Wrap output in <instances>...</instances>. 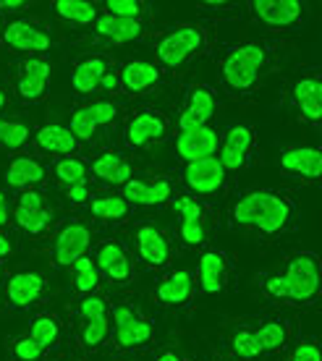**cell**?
<instances>
[{
    "mask_svg": "<svg viewBox=\"0 0 322 361\" xmlns=\"http://www.w3.org/2000/svg\"><path fill=\"white\" fill-rule=\"evenodd\" d=\"M37 145L42 147L45 152H55V154H71L76 149V139L68 128L58 126H42L37 131Z\"/></svg>",
    "mask_w": 322,
    "mask_h": 361,
    "instance_id": "obj_28",
    "label": "cell"
},
{
    "mask_svg": "<svg viewBox=\"0 0 322 361\" xmlns=\"http://www.w3.org/2000/svg\"><path fill=\"white\" fill-rule=\"evenodd\" d=\"M176 152L186 160V163H197L205 157H215L217 152V134L213 128H194V131H184L176 142Z\"/></svg>",
    "mask_w": 322,
    "mask_h": 361,
    "instance_id": "obj_11",
    "label": "cell"
},
{
    "mask_svg": "<svg viewBox=\"0 0 322 361\" xmlns=\"http://www.w3.org/2000/svg\"><path fill=\"white\" fill-rule=\"evenodd\" d=\"M55 13L63 16L66 21H73V24H92V21H97L95 6L84 3V0H58L55 3Z\"/></svg>",
    "mask_w": 322,
    "mask_h": 361,
    "instance_id": "obj_31",
    "label": "cell"
},
{
    "mask_svg": "<svg viewBox=\"0 0 322 361\" xmlns=\"http://www.w3.org/2000/svg\"><path fill=\"white\" fill-rule=\"evenodd\" d=\"M213 113H215L213 92L205 90V87H194L191 94H189L186 108H184V113H181V118H179L181 134H184V131H194V128L207 126V121H210Z\"/></svg>",
    "mask_w": 322,
    "mask_h": 361,
    "instance_id": "obj_13",
    "label": "cell"
},
{
    "mask_svg": "<svg viewBox=\"0 0 322 361\" xmlns=\"http://www.w3.org/2000/svg\"><path fill=\"white\" fill-rule=\"evenodd\" d=\"M29 338L45 351V348H50L55 343V338H58V322H55L53 317H37L35 322H32Z\"/></svg>",
    "mask_w": 322,
    "mask_h": 361,
    "instance_id": "obj_35",
    "label": "cell"
},
{
    "mask_svg": "<svg viewBox=\"0 0 322 361\" xmlns=\"http://www.w3.org/2000/svg\"><path fill=\"white\" fill-rule=\"evenodd\" d=\"M124 197H126V202L144 204V207L162 204V202L170 197V183H168V180H155V183L129 180V183H124Z\"/></svg>",
    "mask_w": 322,
    "mask_h": 361,
    "instance_id": "obj_22",
    "label": "cell"
},
{
    "mask_svg": "<svg viewBox=\"0 0 322 361\" xmlns=\"http://www.w3.org/2000/svg\"><path fill=\"white\" fill-rule=\"evenodd\" d=\"M87 116L92 118V123L95 126H105V123H110L113 118H116V105L113 102H105V99H100V102H92V105H87Z\"/></svg>",
    "mask_w": 322,
    "mask_h": 361,
    "instance_id": "obj_41",
    "label": "cell"
},
{
    "mask_svg": "<svg viewBox=\"0 0 322 361\" xmlns=\"http://www.w3.org/2000/svg\"><path fill=\"white\" fill-rule=\"evenodd\" d=\"M107 16H116V18H134L142 13V3L136 0H107Z\"/></svg>",
    "mask_w": 322,
    "mask_h": 361,
    "instance_id": "obj_40",
    "label": "cell"
},
{
    "mask_svg": "<svg viewBox=\"0 0 322 361\" xmlns=\"http://www.w3.org/2000/svg\"><path fill=\"white\" fill-rule=\"evenodd\" d=\"M251 142H254V134L246 126H236L225 134L223 147H220V157H217V163L223 165V171H239L246 163Z\"/></svg>",
    "mask_w": 322,
    "mask_h": 361,
    "instance_id": "obj_12",
    "label": "cell"
},
{
    "mask_svg": "<svg viewBox=\"0 0 322 361\" xmlns=\"http://www.w3.org/2000/svg\"><path fill=\"white\" fill-rule=\"evenodd\" d=\"M233 351H236V356H242V359H254V356L262 353V348L257 343V335L249 333V330H242V333L233 335Z\"/></svg>",
    "mask_w": 322,
    "mask_h": 361,
    "instance_id": "obj_37",
    "label": "cell"
},
{
    "mask_svg": "<svg viewBox=\"0 0 322 361\" xmlns=\"http://www.w3.org/2000/svg\"><path fill=\"white\" fill-rule=\"evenodd\" d=\"M13 220L18 223V228H24L27 233H45L47 226L53 223V212H47L42 207V197L37 191H27L21 194L16 209H13Z\"/></svg>",
    "mask_w": 322,
    "mask_h": 361,
    "instance_id": "obj_7",
    "label": "cell"
},
{
    "mask_svg": "<svg viewBox=\"0 0 322 361\" xmlns=\"http://www.w3.org/2000/svg\"><path fill=\"white\" fill-rule=\"evenodd\" d=\"M6 128H8V121L0 118V145H3V136H6Z\"/></svg>",
    "mask_w": 322,
    "mask_h": 361,
    "instance_id": "obj_52",
    "label": "cell"
},
{
    "mask_svg": "<svg viewBox=\"0 0 322 361\" xmlns=\"http://www.w3.org/2000/svg\"><path fill=\"white\" fill-rule=\"evenodd\" d=\"M3 39L6 45L21 53H42L50 47V35L42 32L40 27L29 24V21H13L3 29Z\"/></svg>",
    "mask_w": 322,
    "mask_h": 361,
    "instance_id": "obj_10",
    "label": "cell"
},
{
    "mask_svg": "<svg viewBox=\"0 0 322 361\" xmlns=\"http://www.w3.org/2000/svg\"><path fill=\"white\" fill-rule=\"evenodd\" d=\"M45 280L37 272H18L8 280V301L13 307H29L42 296Z\"/></svg>",
    "mask_w": 322,
    "mask_h": 361,
    "instance_id": "obj_20",
    "label": "cell"
},
{
    "mask_svg": "<svg viewBox=\"0 0 322 361\" xmlns=\"http://www.w3.org/2000/svg\"><path fill=\"white\" fill-rule=\"evenodd\" d=\"M165 131H168L165 118H162L160 113H155V110H144V113H139L136 118H131V123H129V145L144 147V145H150V142L162 139Z\"/></svg>",
    "mask_w": 322,
    "mask_h": 361,
    "instance_id": "obj_16",
    "label": "cell"
},
{
    "mask_svg": "<svg viewBox=\"0 0 322 361\" xmlns=\"http://www.w3.org/2000/svg\"><path fill=\"white\" fill-rule=\"evenodd\" d=\"M184 178H186L191 191H197V194H215L217 189H223L225 171L223 165L217 163V157H205V160H197V163H189Z\"/></svg>",
    "mask_w": 322,
    "mask_h": 361,
    "instance_id": "obj_6",
    "label": "cell"
},
{
    "mask_svg": "<svg viewBox=\"0 0 322 361\" xmlns=\"http://www.w3.org/2000/svg\"><path fill=\"white\" fill-rule=\"evenodd\" d=\"M225 283V257L220 252H207L199 259V286L205 293H220Z\"/></svg>",
    "mask_w": 322,
    "mask_h": 361,
    "instance_id": "obj_24",
    "label": "cell"
},
{
    "mask_svg": "<svg viewBox=\"0 0 322 361\" xmlns=\"http://www.w3.org/2000/svg\"><path fill=\"white\" fill-rule=\"evenodd\" d=\"M160 79V71L155 68L153 63H147V61H134V63H129L121 71V84L126 87V92H144L155 87Z\"/></svg>",
    "mask_w": 322,
    "mask_h": 361,
    "instance_id": "obj_26",
    "label": "cell"
},
{
    "mask_svg": "<svg viewBox=\"0 0 322 361\" xmlns=\"http://www.w3.org/2000/svg\"><path fill=\"white\" fill-rule=\"evenodd\" d=\"M27 3L24 0H3L0 3V8H6V11H18V8H24Z\"/></svg>",
    "mask_w": 322,
    "mask_h": 361,
    "instance_id": "obj_48",
    "label": "cell"
},
{
    "mask_svg": "<svg viewBox=\"0 0 322 361\" xmlns=\"http://www.w3.org/2000/svg\"><path fill=\"white\" fill-rule=\"evenodd\" d=\"M265 290L275 298H286L294 304H306L320 290V264L314 254H296L291 257L286 272L275 275L265 283Z\"/></svg>",
    "mask_w": 322,
    "mask_h": 361,
    "instance_id": "obj_2",
    "label": "cell"
},
{
    "mask_svg": "<svg viewBox=\"0 0 322 361\" xmlns=\"http://www.w3.org/2000/svg\"><path fill=\"white\" fill-rule=\"evenodd\" d=\"M129 212V202L124 197H100L92 202V215L102 220H121Z\"/></svg>",
    "mask_w": 322,
    "mask_h": 361,
    "instance_id": "obj_33",
    "label": "cell"
},
{
    "mask_svg": "<svg viewBox=\"0 0 322 361\" xmlns=\"http://www.w3.org/2000/svg\"><path fill=\"white\" fill-rule=\"evenodd\" d=\"M29 139V126L27 123H18V121H8V128H6V136H3V145L8 149H18Z\"/></svg>",
    "mask_w": 322,
    "mask_h": 361,
    "instance_id": "obj_43",
    "label": "cell"
},
{
    "mask_svg": "<svg viewBox=\"0 0 322 361\" xmlns=\"http://www.w3.org/2000/svg\"><path fill=\"white\" fill-rule=\"evenodd\" d=\"M92 233L84 223H68L55 238V259L61 264H73L90 249Z\"/></svg>",
    "mask_w": 322,
    "mask_h": 361,
    "instance_id": "obj_8",
    "label": "cell"
},
{
    "mask_svg": "<svg viewBox=\"0 0 322 361\" xmlns=\"http://www.w3.org/2000/svg\"><path fill=\"white\" fill-rule=\"evenodd\" d=\"M288 361H320V348L314 343H302Z\"/></svg>",
    "mask_w": 322,
    "mask_h": 361,
    "instance_id": "obj_45",
    "label": "cell"
},
{
    "mask_svg": "<svg viewBox=\"0 0 322 361\" xmlns=\"http://www.w3.org/2000/svg\"><path fill=\"white\" fill-rule=\"evenodd\" d=\"M92 171H95V176L107 180V183H129L131 180V165L116 152L100 154L95 165H92Z\"/></svg>",
    "mask_w": 322,
    "mask_h": 361,
    "instance_id": "obj_27",
    "label": "cell"
},
{
    "mask_svg": "<svg viewBox=\"0 0 322 361\" xmlns=\"http://www.w3.org/2000/svg\"><path fill=\"white\" fill-rule=\"evenodd\" d=\"M73 270H76V290H81V293H92V290L97 288L100 275H97V267H95V262H92L90 257H79V259L73 262Z\"/></svg>",
    "mask_w": 322,
    "mask_h": 361,
    "instance_id": "obj_34",
    "label": "cell"
},
{
    "mask_svg": "<svg viewBox=\"0 0 322 361\" xmlns=\"http://www.w3.org/2000/svg\"><path fill=\"white\" fill-rule=\"evenodd\" d=\"M0 35H3V24H0Z\"/></svg>",
    "mask_w": 322,
    "mask_h": 361,
    "instance_id": "obj_54",
    "label": "cell"
},
{
    "mask_svg": "<svg viewBox=\"0 0 322 361\" xmlns=\"http://www.w3.org/2000/svg\"><path fill=\"white\" fill-rule=\"evenodd\" d=\"M68 199L71 202H76V204H81V202H87V197H90V189H87V183H73V186H68Z\"/></svg>",
    "mask_w": 322,
    "mask_h": 361,
    "instance_id": "obj_46",
    "label": "cell"
},
{
    "mask_svg": "<svg viewBox=\"0 0 322 361\" xmlns=\"http://www.w3.org/2000/svg\"><path fill=\"white\" fill-rule=\"evenodd\" d=\"M173 209L179 212L181 220V238L186 244L197 246L205 241V209L199 207V202L194 197H181L173 202Z\"/></svg>",
    "mask_w": 322,
    "mask_h": 361,
    "instance_id": "obj_14",
    "label": "cell"
},
{
    "mask_svg": "<svg viewBox=\"0 0 322 361\" xmlns=\"http://www.w3.org/2000/svg\"><path fill=\"white\" fill-rule=\"evenodd\" d=\"M79 314L84 317L87 322H92V319H105V314H107L105 298H102V296H95V293H90L87 298H81Z\"/></svg>",
    "mask_w": 322,
    "mask_h": 361,
    "instance_id": "obj_38",
    "label": "cell"
},
{
    "mask_svg": "<svg viewBox=\"0 0 322 361\" xmlns=\"http://www.w3.org/2000/svg\"><path fill=\"white\" fill-rule=\"evenodd\" d=\"M55 176H58V180L66 183V186L87 183V168H84V163L76 160V157H63L61 163L55 165Z\"/></svg>",
    "mask_w": 322,
    "mask_h": 361,
    "instance_id": "obj_36",
    "label": "cell"
},
{
    "mask_svg": "<svg viewBox=\"0 0 322 361\" xmlns=\"http://www.w3.org/2000/svg\"><path fill=\"white\" fill-rule=\"evenodd\" d=\"M97 270H102L110 280L124 283L131 278V262L126 257L124 246L116 241H107L97 249Z\"/></svg>",
    "mask_w": 322,
    "mask_h": 361,
    "instance_id": "obj_19",
    "label": "cell"
},
{
    "mask_svg": "<svg viewBox=\"0 0 322 361\" xmlns=\"http://www.w3.org/2000/svg\"><path fill=\"white\" fill-rule=\"evenodd\" d=\"M105 73H107V63L102 61V58H87V61H81V63L76 66L73 79H71L73 90L81 92V94L97 90Z\"/></svg>",
    "mask_w": 322,
    "mask_h": 361,
    "instance_id": "obj_29",
    "label": "cell"
},
{
    "mask_svg": "<svg viewBox=\"0 0 322 361\" xmlns=\"http://www.w3.org/2000/svg\"><path fill=\"white\" fill-rule=\"evenodd\" d=\"M294 99H296L299 113H302L306 121L317 123V121L322 118V84H320V79H312V76H309V79L296 82Z\"/></svg>",
    "mask_w": 322,
    "mask_h": 361,
    "instance_id": "obj_21",
    "label": "cell"
},
{
    "mask_svg": "<svg viewBox=\"0 0 322 361\" xmlns=\"http://www.w3.org/2000/svg\"><path fill=\"white\" fill-rule=\"evenodd\" d=\"M8 254H11V241H8V235L0 233V259H3V257H8Z\"/></svg>",
    "mask_w": 322,
    "mask_h": 361,
    "instance_id": "obj_50",
    "label": "cell"
},
{
    "mask_svg": "<svg viewBox=\"0 0 322 361\" xmlns=\"http://www.w3.org/2000/svg\"><path fill=\"white\" fill-rule=\"evenodd\" d=\"M202 42H205L202 29L194 27V24H186V27L168 32L157 42V58H160V63L165 68H176V66H181L186 58H191V55L197 53L199 47H202Z\"/></svg>",
    "mask_w": 322,
    "mask_h": 361,
    "instance_id": "obj_4",
    "label": "cell"
},
{
    "mask_svg": "<svg viewBox=\"0 0 322 361\" xmlns=\"http://www.w3.org/2000/svg\"><path fill=\"white\" fill-rule=\"evenodd\" d=\"M157 361H184V359H181V356H176V353L165 351V353H160V356H157Z\"/></svg>",
    "mask_w": 322,
    "mask_h": 361,
    "instance_id": "obj_51",
    "label": "cell"
},
{
    "mask_svg": "<svg viewBox=\"0 0 322 361\" xmlns=\"http://www.w3.org/2000/svg\"><path fill=\"white\" fill-rule=\"evenodd\" d=\"M97 35L113 39V42H131L142 37V24L134 18H116V16H100L97 18Z\"/></svg>",
    "mask_w": 322,
    "mask_h": 361,
    "instance_id": "obj_25",
    "label": "cell"
},
{
    "mask_svg": "<svg viewBox=\"0 0 322 361\" xmlns=\"http://www.w3.org/2000/svg\"><path fill=\"white\" fill-rule=\"evenodd\" d=\"M262 66H265V47L254 42L239 45L225 55L223 79L233 92H246L257 84Z\"/></svg>",
    "mask_w": 322,
    "mask_h": 361,
    "instance_id": "obj_3",
    "label": "cell"
},
{
    "mask_svg": "<svg viewBox=\"0 0 322 361\" xmlns=\"http://www.w3.org/2000/svg\"><path fill=\"white\" fill-rule=\"evenodd\" d=\"M136 246H139V257L150 267H162L170 259L168 241L155 226H142L136 231Z\"/></svg>",
    "mask_w": 322,
    "mask_h": 361,
    "instance_id": "obj_18",
    "label": "cell"
},
{
    "mask_svg": "<svg viewBox=\"0 0 322 361\" xmlns=\"http://www.w3.org/2000/svg\"><path fill=\"white\" fill-rule=\"evenodd\" d=\"M280 168L296 173L306 180H317L322 176V154L317 147H296L280 154Z\"/></svg>",
    "mask_w": 322,
    "mask_h": 361,
    "instance_id": "obj_15",
    "label": "cell"
},
{
    "mask_svg": "<svg viewBox=\"0 0 322 361\" xmlns=\"http://www.w3.org/2000/svg\"><path fill=\"white\" fill-rule=\"evenodd\" d=\"M6 223H8V207H6V197L0 191V226H6Z\"/></svg>",
    "mask_w": 322,
    "mask_h": 361,
    "instance_id": "obj_49",
    "label": "cell"
},
{
    "mask_svg": "<svg viewBox=\"0 0 322 361\" xmlns=\"http://www.w3.org/2000/svg\"><path fill=\"white\" fill-rule=\"evenodd\" d=\"M191 288H194V283H191V275L186 270L173 272L157 286V301L165 304V307H179V304L189 301Z\"/></svg>",
    "mask_w": 322,
    "mask_h": 361,
    "instance_id": "obj_23",
    "label": "cell"
},
{
    "mask_svg": "<svg viewBox=\"0 0 322 361\" xmlns=\"http://www.w3.org/2000/svg\"><path fill=\"white\" fill-rule=\"evenodd\" d=\"M254 335H257V343H260L262 351H278L288 341V330L283 322H265Z\"/></svg>",
    "mask_w": 322,
    "mask_h": 361,
    "instance_id": "obj_32",
    "label": "cell"
},
{
    "mask_svg": "<svg viewBox=\"0 0 322 361\" xmlns=\"http://www.w3.org/2000/svg\"><path fill=\"white\" fill-rule=\"evenodd\" d=\"M95 123H92V118L87 116V110L84 108H79L76 113H73V118H71V131L73 134V139H92L95 136Z\"/></svg>",
    "mask_w": 322,
    "mask_h": 361,
    "instance_id": "obj_42",
    "label": "cell"
},
{
    "mask_svg": "<svg viewBox=\"0 0 322 361\" xmlns=\"http://www.w3.org/2000/svg\"><path fill=\"white\" fill-rule=\"evenodd\" d=\"M251 11L262 24L275 29H286L302 18V3L296 0H254Z\"/></svg>",
    "mask_w": 322,
    "mask_h": 361,
    "instance_id": "obj_9",
    "label": "cell"
},
{
    "mask_svg": "<svg viewBox=\"0 0 322 361\" xmlns=\"http://www.w3.org/2000/svg\"><path fill=\"white\" fill-rule=\"evenodd\" d=\"M42 348L32 341V338H18L16 343H13V356L18 361H40L42 359Z\"/></svg>",
    "mask_w": 322,
    "mask_h": 361,
    "instance_id": "obj_44",
    "label": "cell"
},
{
    "mask_svg": "<svg viewBox=\"0 0 322 361\" xmlns=\"http://www.w3.org/2000/svg\"><path fill=\"white\" fill-rule=\"evenodd\" d=\"M42 178H45V168L37 160H32V157H16L8 165V173H6V180L13 189H21V186H29V183H40Z\"/></svg>",
    "mask_w": 322,
    "mask_h": 361,
    "instance_id": "obj_30",
    "label": "cell"
},
{
    "mask_svg": "<svg viewBox=\"0 0 322 361\" xmlns=\"http://www.w3.org/2000/svg\"><path fill=\"white\" fill-rule=\"evenodd\" d=\"M105 338H107V319H92V322H87L84 330H81V343L87 345V348L100 345Z\"/></svg>",
    "mask_w": 322,
    "mask_h": 361,
    "instance_id": "obj_39",
    "label": "cell"
},
{
    "mask_svg": "<svg viewBox=\"0 0 322 361\" xmlns=\"http://www.w3.org/2000/svg\"><path fill=\"white\" fill-rule=\"evenodd\" d=\"M50 63L42 61V58H29L24 63V73L18 76L16 90L24 99H40L45 94L47 79H50Z\"/></svg>",
    "mask_w": 322,
    "mask_h": 361,
    "instance_id": "obj_17",
    "label": "cell"
},
{
    "mask_svg": "<svg viewBox=\"0 0 322 361\" xmlns=\"http://www.w3.org/2000/svg\"><path fill=\"white\" fill-rule=\"evenodd\" d=\"M100 87L107 90V92H113L118 87V76L116 73H105V76H102V82H100Z\"/></svg>",
    "mask_w": 322,
    "mask_h": 361,
    "instance_id": "obj_47",
    "label": "cell"
},
{
    "mask_svg": "<svg viewBox=\"0 0 322 361\" xmlns=\"http://www.w3.org/2000/svg\"><path fill=\"white\" fill-rule=\"evenodd\" d=\"M288 217H291V204L275 191H251L239 199L233 207L236 226L257 228L268 235L280 233L286 228Z\"/></svg>",
    "mask_w": 322,
    "mask_h": 361,
    "instance_id": "obj_1",
    "label": "cell"
},
{
    "mask_svg": "<svg viewBox=\"0 0 322 361\" xmlns=\"http://www.w3.org/2000/svg\"><path fill=\"white\" fill-rule=\"evenodd\" d=\"M113 322H116V343L124 345V348L142 345L153 338V327H150V322H144L134 309L116 307L113 309Z\"/></svg>",
    "mask_w": 322,
    "mask_h": 361,
    "instance_id": "obj_5",
    "label": "cell"
},
{
    "mask_svg": "<svg viewBox=\"0 0 322 361\" xmlns=\"http://www.w3.org/2000/svg\"><path fill=\"white\" fill-rule=\"evenodd\" d=\"M6 108V94H3V92H0V110Z\"/></svg>",
    "mask_w": 322,
    "mask_h": 361,
    "instance_id": "obj_53",
    "label": "cell"
}]
</instances>
